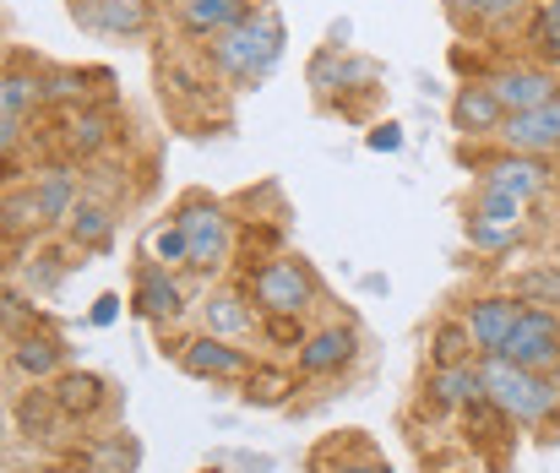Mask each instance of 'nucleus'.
<instances>
[{
	"mask_svg": "<svg viewBox=\"0 0 560 473\" xmlns=\"http://www.w3.org/2000/svg\"><path fill=\"white\" fill-rule=\"evenodd\" d=\"M283 16L272 11V5H256L250 16H240L229 33H218L212 44H207V60H212V71L218 77H229L234 88H256V82H267L272 71H278V60H283Z\"/></svg>",
	"mask_w": 560,
	"mask_h": 473,
	"instance_id": "obj_1",
	"label": "nucleus"
},
{
	"mask_svg": "<svg viewBox=\"0 0 560 473\" xmlns=\"http://www.w3.org/2000/svg\"><path fill=\"white\" fill-rule=\"evenodd\" d=\"M479 376H485V397L512 425H550L560 414V387L545 370H523L501 354H479Z\"/></svg>",
	"mask_w": 560,
	"mask_h": 473,
	"instance_id": "obj_2",
	"label": "nucleus"
},
{
	"mask_svg": "<svg viewBox=\"0 0 560 473\" xmlns=\"http://www.w3.org/2000/svg\"><path fill=\"white\" fill-rule=\"evenodd\" d=\"M245 295H250V305L261 315H305L322 300V284H316V273H311L305 256L278 251V256H267L261 267H250Z\"/></svg>",
	"mask_w": 560,
	"mask_h": 473,
	"instance_id": "obj_3",
	"label": "nucleus"
},
{
	"mask_svg": "<svg viewBox=\"0 0 560 473\" xmlns=\"http://www.w3.org/2000/svg\"><path fill=\"white\" fill-rule=\"evenodd\" d=\"M175 218H180V229H186V240H190V262H186L190 273H223L234 262L240 234H234V218L212 196L190 191L186 201L175 207Z\"/></svg>",
	"mask_w": 560,
	"mask_h": 473,
	"instance_id": "obj_4",
	"label": "nucleus"
},
{
	"mask_svg": "<svg viewBox=\"0 0 560 473\" xmlns=\"http://www.w3.org/2000/svg\"><path fill=\"white\" fill-rule=\"evenodd\" d=\"M501 359L523 365V370H556L560 359V311H545V305H523L512 337L501 343Z\"/></svg>",
	"mask_w": 560,
	"mask_h": 473,
	"instance_id": "obj_5",
	"label": "nucleus"
},
{
	"mask_svg": "<svg viewBox=\"0 0 560 473\" xmlns=\"http://www.w3.org/2000/svg\"><path fill=\"white\" fill-rule=\"evenodd\" d=\"M485 82H490V93L506 104V115L539 109V104H550L560 93V77L545 60H506V66H495Z\"/></svg>",
	"mask_w": 560,
	"mask_h": 473,
	"instance_id": "obj_6",
	"label": "nucleus"
},
{
	"mask_svg": "<svg viewBox=\"0 0 560 473\" xmlns=\"http://www.w3.org/2000/svg\"><path fill=\"white\" fill-rule=\"evenodd\" d=\"M71 16L82 33L98 38H148L159 22L153 0H71Z\"/></svg>",
	"mask_w": 560,
	"mask_h": 473,
	"instance_id": "obj_7",
	"label": "nucleus"
},
{
	"mask_svg": "<svg viewBox=\"0 0 560 473\" xmlns=\"http://www.w3.org/2000/svg\"><path fill=\"white\" fill-rule=\"evenodd\" d=\"M479 185H495V191H506V196H517V201H539V196L556 185V169H550V158L501 148L495 158L479 163Z\"/></svg>",
	"mask_w": 560,
	"mask_h": 473,
	"instance_id": "obj_8",
	"label": "nucleus"
},
{
	"mask_svg": "<svg viewBox=\"0 0 560 473\" xmlns=\"http://www.w3.org/2000/svg\"><path fill=\"white\" fill-rule=\"evenodd\" d=\"M180 370L196 376V381H245L250 376V354L234 348V337L201 332V337H190L186 348H180Z\"/></svg>",
	"mask_w": 560,
	"mask_h": 473,
	"instance_id": "obj_9",
	"label": "nucleus"
},
{
	"mask_svg": "<svg viewBox=\"0 0 560 473\" xmlns=\"http://www.w3.org/2000/svg\"><path fill=\"white\" fill-rule=\"evenodd\" d=\"M501 148L512 153H534V158H556L560 153V93L539 109H523V115H506V126L495 131Z\"/></svg>",
	"mask_w": 560,
	"mask_h": 473,
	"instance_id": "obj_10",
	"label": "nucleus"
},
{
	"mask_svg": "<svg viewBox=\"0 0 560 473\" xmlns=\"http://www.w3.org/2000/svg\"><path fill=\"white\" fill-rule=\"evenodd\" d=\"M506 126V104L490 93V82H463L452 93V131L457 137H495Z\"/></svg>",
	"mask_w": 560,
	"mask_h": 473,
	"instance_id": "obj_11",
	"label": "nucleus"
},
{
	"mask_svg": "<svg viewBox=\"0 0 560 473\" xmlns=\"http://www.w3.org/2000/svg\"><path fill=\"white\" fill-rule=\"evenodd\" d=\"M354 348H360L354 326H322V332H305V343H300V376H311V381L338 376V370L354 365Z\"/></svg>",
	"mask_w": 560,
	"mask_h": 473,
	"instance_id": "obj_12",
	"label": "nucleus"
},
{
	"mask_svg": "<svg viewBox=\"0 0 560 473\" xmlns=\"http://www.w3.org/2000/svg\"><path fill=\"white\" fill-rule=\"evenodd\" d=\"M517 315H523V300H517V295H485V300H474V305L463 311V321H468L479 354H501V343L512 337Z\"/></svg>",
	"mask_w": 560,
	"mask_h": 473,
	"instance_id": "obj_13",
	"label": "nucleus"
},
{
	"mask_svg": "<svg viewBox=\"0 0 560 473\" xmlns=\"http://www.w3.org/2000/svg\"><path fill=\"white\" fill-rule=\"evenodd\" d=\"M131 311L142 315V321H175V315L186 311V295H180V284H175V267H164V262H148V267L137 273Z\"/></svg>",
	"mask_w": 560,
	"mask_h": 473,
	"instance_id": "obj_14",
	"label": "nucleus"
},
{
	"mask_svg": "<svg viewBox=\"0 0 560 473\" xmlns=\"http://www.w3.org/2000/svg\"><path fill=\"white\" fill-rule=\"evenodd\" d=\"M261 0H175V22H180V33L190 38H201V44H212L218 33H229L240 16H250Z\"/></svg>",
	"mask_w": 560,
	"mask_h": 473,
	"instance_id": "obj_15",
	"label": "nucleus"
},
{
	"mask_svg": "<svg viewBox=\"0 0 560 473\" xmlns=\"http://www.w3.org/2000/svg\"><path fill=\"white\" fill-rule=\"evenodd\" d=\"M485 397V376H479V359L468 365H435L430 370V403L435 408H468Z\"/></svg>",
	"mask_w": 560,
	"mask_h": 473,
	"instance_id": "obj_16",
	"label": "nucleus"
},
{
	"mask_svg": "<svg viewBox=\"0 0 560 473\" xmlns=\"http://www.w3.org/2000/svg\"><path fill=\"white\" fill-rule=\"evenodd\" d=\"M201 321L212 337H245L256 326V311H250V295L245 289H212L207 305H201Z\"/></svg>",
	"mask_w": 560,
	"mask_h": 473,
	"instance_id": "obj_17",
	"label": "nucleus"
},
{
	"mask_svg": "<svg viewBox=\"0 0 560 473\" xmlns=\"http://www.w3.org/2000/svg\"><path fill=\"white\" fill-rule=\"evenodd\" d=\"M11 365H16L27 381H49V376H60V365H66V343H60L55 332H27V337L11 348Z\"/></svg>",
	"mask_w": 560,
	"mask_h": 473,
	"instance_id": "obj_18",
	"label": "nucleus"
},
{
	"mask_svg": "<svg viewBox=\"0 0 560 473\" xmlns=\"http://www.w3.org/2000/svg\"><path fill=\"white\" fill-rule=\"evenodd\" d=\"M446 11L474 27H512L534 11V0H446Z\"/></svg>",
	"mask_w": 560,
	"mask_h": 473,
	"instance_id": "obj_19",
	"label": "nucleus"
},
{
	"mask_svg": "<svg viewBox=\"0 0 560 473\" xmlns=\"http://www.w3.org/2000/svg\"><path fill=\"white\" fill-rule=\"evenodd\" d=\"M468 359H479L468 321H463V315L435 321V332H430V365H468Z\"/></svg>",
	"mask_w": 560,
	"mask_h": 473,
	"instance_id": "obj_20",
	"label": "nucleus"
},
{
	"mask_svg": "<svg viewBox=\"0 0 560 473\" xmlns=\"http://www.w3.org/2000/svg\"><path fill=\"white\" fill-rule=\"evenodd\" d=\"M300 381H294V370H272V365H250V376H245V403L250 408H283L289 403V392H294Z\"/></svg>",
	"mask_w": 560,
	"mask_h": 473,
	"instance_id": "obj_21",
	"label": "nucleus"
},
{
	"mask_svg": "<svg viewBox=\"0 0 560 473\" xmlns=\"http://www.w3.org/2000/svg\"><path fill=\"white\" fill-rule=\"evenodd\" d=\"M528 44H534V60H545L556 71L560 66V0H539L528 11Z\"/></svg>",
	"mask_w": 560,
	"mask_h": 473,
	"instance_id": "obj_22",
	"label": "nucleus"
},
{
	"mask_svg": "<svg viewBox=\"0 0 560 473\" xmlns=\"http://www.w3.org/2000/svg\"><path fill=\"white\" fill-rule=\"evenodd\" d=\"M33 104H44V82H38V71H22V66H11V71H0V115H27Z\"/></svg>",
	"mask_w": 560,
	"mask_h": 473,
	"instance_id": "obj_23",
	"label": "nucleus"
},
{
	"mask_svg": "<svg viewBox=\"0 0 560 473\" xmlns=\"http://www.w3.org/2000/svg\"><path fill=\"white\" fill-rule=\"evenodd\" d=\"M468 218H485V223H528V201L495 191V185H479L474 201H468Z\"/></svg>",
	"mask_w": 560,
	"mask_h": 473,
	"instance_id": "obj_24",
	"label": "nucleus"
},
{
	"mask_svg": "<svg viewBox=\"0 0 560 473\" xmlns=\"http://www.w3.org/2000/svg\"><path fill=\"white\" fill-rule=\"evenodd\" d=\"M528 234V223H485V218H468V245L485 251V256H501V251H517Z\"/></svg>",
	"mask_w": 560,
	"mask_h": 473,
	"instance_id": "obj_25",
	"label": "nucleus"
},
{
	"mask_svg": "<svg viewBox=\"0 0 560 473\" xmlns=\"http://www.w3.org/2000/svg\"><path fill=\"white\" fill-rule=\"evenodd\" d=\"M33 201H38V218H44V223H66V212L77 207V191H71L66 174H44V180L33 185Z\"/></svg>",
	"mask_w": 560,
	"mask_h": 473,
	"instance_id": "obj_26",
	"label": "nucleus"
},
{
	"mask_svg": "<svg viewBox=\"0 0 560 473\" xmlns=\"http://www.w3.org/2000/svg\"><path fill=\"white\" fill-rule=\"evenodd\" d=\"M55 397H60V408H66V414H93V408L104 403V381H98V376H77V370H71V376H60V381H55Z\"/></svg>",
	"mask_w": 560,
	"mask_h": 473,
	"instance_id": "obj_27",
	"label": "nucleus"
},
{
	"mask_svg": "<svg viewBox=\"0 0 560 473\" xmlns=\"http://www.w3.org/2000/svg\"><path fill=\"white\" fill-rule=\"evenodd\" d=\"M512 295H517L523 305H545V311H556L560 305V267H534V273H523V278L512 284Z\"/></svg>",
	"mask_w": 560,
	"mask_h": 473,
	"instance_id": "obj_28",
	"label": "nucleus"
},
{
	"mask_svg": "<svg viewBox=\"0 0 560 473\" xmlns=\"http://www.w3.org/2000/svg\"><path fill=\"white\" fill-rule=\"evenodd\" d=\"M66 229H71L77 245H109V212L93 207V201H77V207L66 212Z\"/></svg>",
	"mask_w": 560,
	"mask_h": 473,
	"instance_id": "obj_29",
	"label": "nucleus"
},
{
	"mask_svg": "<svg viewBox=\"0 0 560 473\" xmlns=\"http://www.w3.org/2000/svg\"><path fill=\"white\" fill-rule=\"evenodd\" d=\"M153 262H164V267H186L190 262V240H186V229H180V218H170V223L153 229Z\"/></svg>",
	"mask_w": 560,
	"mask_h": 473,
	"instance_id": "obj_30",
	"label": "nucleus"
},
{
	"mask_svg": "<svg viewBox=\"0 0 560 473\" xmlns=\"http://www.w3.org/2000/svg\"><path fill=\"white\" fill-rule=\"evenodd\" d=\"M332 452H338V469L332 473H392L386 469V458H375L371 447L360 441V430H349V447H343V441H332Z\"/></svg>",
	"mask_w": 560,
	"mask_h": 473,
	"instance_id": "obj_31",
	"label": "nucleus"
},
{
	"mask_svg": "<svg viewBox=\"0 0 560 473\" xmlns=\"http://www.w3.org/2000/svg\"><path fill=\"white\" fill-rule=\"evenodd\" d=\"M261 337L300 348V343H305V326H300V315H261Z\"/></svg>",
	"mask_w": 560,
	"mask_h": 473,
	"instance_id": "obj_32",
	"label": "nucleus"
},
{
	"mask_svg": "<svg viewBox=\"0 0 560 473\" xmlns=\"http://www.w3.org/2000/svg\"><path fill=\"white\" fill-rule=\"evenodd\" d=\"M98 142H104V120H98V115L77 120V153H93Z\"/></svg>",
	"mask_w": 560,
	"mask_h": 473,
	"instance_id": "obj_33",
	"label": "nucleus"
},
{
	"mask_svg": "<svg viewBox=\"0 0 560 473\" xmlns=\"http://www.w3.org/2000/svg\"><path fill=\"white\" fill-rule=\"evenodd\" d=\"M16 142H22V120L16 115H0V158L16 153Z\"/></svg>",
	"mask_w": 560,
	"mask_h": 473,
	"instance_id": "obj_34",
	"label": "nucleus"
},
{
	"mask_svg": "<svg viewBox=\"0 0 560 473\" xmlns=\"http://www.w3.org/2000/svg\"><path fill=\"white\" fill-rule=\"evenodd\" d=\"M371 148H381V153H397V148H402V137H397V126H381V131H375V137H371Z\"/></svg>",
	"mask_w": 560,
	"mask_h": 473,
	"instance_id": "obj_35",
	"label": "nucleus"
},
{
	"mask_svg": "<svg viewBox=\"0 0 560 473\" xmlns=\"http://www.w3.org/2000/svg\"><path fill=\"white\" fill-rule=\"evenodd\" d=\"M0 359H5V326H0Z\"/></svg>",
	"mask_w": 560,
	"mask_h": 473,
	"instance_id": "obj_36",
	"label": "nucleus"
},
{
	"mask_svg": "<svg viewBox=\"0 0 560 473\" xmlns=\"http://www.w3.org/2000/svg\"><path fill=\"white\" fill-rule=\"evenodd\" d=\"M550 376H556V387H560V359H556V370H550Z\"/></svg>",
	"mask_w": 560,
	"mask_h": 473,
	"instance_id": "obj_37",
	"label": "nucleus"
},
{
	"mask_svg": "<svg viewBox=\"0 0 560 473\" xmlns=\"http://www.w3.org/2000/svg\"><path fill=\"white\" fill-rule=\"evenodd\" d=\"M556 251H560V240H556Z\"/></svg>",
	"mask_w": 560,
	"mask_h": 473,
	"instance_id": "obj_38",
	"label": "nucleus"
}]
</instances>
